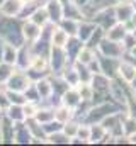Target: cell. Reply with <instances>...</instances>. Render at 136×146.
Returning <instances> with one entry per match:
<instances>
[{
  "label": "cell",
  "instance_id": "obj_16",
  "mask_svg": "<svg viewBox=\"0 0 136 146\" xmlns=\"http://www.w3.org/2000/svg\"><path fill=\"white\" fill-rule=\"evenodd\" d=\"M15 66L14 65H9L5 61H0V85H5L7 80L10 78V75L14 73Z\"/></svg>",
  "mask_w": 136,
  "mask_h": 146
},
{
  "label": "cell",
  "instance_id": "obj_25",
  "mask_svg": "<svg viewBox=\"0 0 136 146\" xmlns=\"http://www.w3.org/2000/svg\"><path fill=\"white\" fill-rule=\"evenodd\" d=\"M129 141H131V143H136V133H135V134H131V136H129Z\"/></svg>",
  "mask_w": 136,
  "mask_h": 146
},
{
  "label": "cell",
  "instance_id": "obj_8",
  "mask_svg": "<svg viewBox=\"0 0 136 146\" xmlns=\"http://www.w3.org/2000/svg\"><path fill=\"white\" fill-rule=\"evenodd\" d=\"M29 21H33L34 24H37L39 27H44L49 22V15H48L46 7H36L33 10V14L29 15Z\"/></svg>",
  "mask_w": 136,
  "mask_h": 146
},
{
  "label": "cell",
  "instance_id": "obj_17",
  "mask_svg": "<svg viewBox=\"0 0 136 146\" xmlns=\"http://www.w3.org/2000/svg\"><path fill=\"white\" fill-rule=\"evenodd\" d=\"M60 26H61L63 31L68 33V36H75V34L78 33V24H77L73 19H70V17L61 19V21H60Z\"/></svg>",
  "mask_w": 136,
  "mask_h": 146
},
{
  "label": "cell",
  "instance_id": "obj_18",
  "mask_svg": "<svg viewBox=\"0 0 136 146\" xmlns=\"http://www.w3.org/2000/svg\"><path fill=\"white\" fill-rule=\"evenodd\" d=\"M70 117H71V109L67 107V106H63V107L55 110V119L60 121L61 124H65L67 121H70Z\"/></svg>",
  "mask_w": 136,
  "mask_h": 146
},
{
  "label": "cell",
  "instance_id": "obj_27",
  "mask_svg": "<svg viewBox=\"0 0 136 146\" xmlns=\"http://www.w3.org/2000/svg\"><path fill=\"white\" fill-rule=\"evenodd\" d=\"M24 3H29V2H36V0H22Z\"/></svg>",
  "mask_w": 136,
  "mask_h": 146
},
{
  "label": "cell",
  "instance_id": "obj_15",
  "mask_svg": "<svg viewBox=\"0 0 136 146\" xmlns=\"http://www.w3.org/2000/svg\"><path fill=\"white\" fill-rule=\"evenodd\" d=\"M34 119H36L37 122H41V124L49 122V121L55 119V110H51V109H37L36 110V114H34Z\"/></svg>",
  "mask_w": 136,
  "mask_h": 146
},
{
  "label": "cell",
  "instance_id": "obj_2",
  "mask_svg": "<svg viewBox=\"0 0 136 146\" xmlns=\"http://www.w3.org/2000/svg\"><path fill=\"white\" fill-rule=\"evenodd\" d=\"M24 2L22 0H3L0 3V15L3 17H19L21 10H22Z\"/></svg>",
  "mask_w": 136,
  "mask_h": 146
},
{
  "label": "cell",
  "instance_id": "obj_9",
  "mask_svg": "<svg viewBox=\"0 0 136 146\" xmlns=\"http://www.w3.org/2000/svg\"><path fill=\"white\" fill-rule=\"evenodd\" d=\"M68 41H70V36H68L67 31H63V29H56V31L51 33V44H53V48H63V46L68 44Z\"/></svg>",
  "mask_w": 136,
  "mask_h": 146
},
{
  "label": "cell",
  "instance_id": "obj_6",
  "mask_svg": "<svg viewBox=\"0 0 136 146\" xmlns=\"http://www.w3.org/2000/svg\"><path fill=\"white\" fill-rule=\"evenodd\" d=\"M3 115H7L12 122H24L26 121V114H24V107L22 106H17V104H10L9 109L3 112Z\"/></svg>",
  "mask_w": 136,
  "mask_h": 146
},
{
  "label": "cell",
  "instance_id": "obj_12",
  "mask_svg": "<svg viewBox=\"0 0 136 146\" xmlns=\"http://www.w3.org/2000/svg\"><path fill=\"white\" fill-rule=\"evenodd\" d=\"M117 70H119V75L123 76V80L128 83H131L136 78V66H133L131 63H121Z\"/></svg>",
  "mask_w": 136,
  "mask_h": 146
},
{
  "label": "cell",
  "instance_id": "obj_11",
  "mask_svg": "<svg viewBox=\"0 0 136 146\" xmlns=\"http://www.w3.org/2000/svg\"><path fill=\"white\" fill-rule=\"evenodd\" d=\"M80 100H82L80 94H78L77 90H73V88L68 87V90L65 92V95H63V106H67V107H70V109H73V107H77V106L80 104Z\"/></svg>",
  "mask_w": 136,
  "mask_h": 146
},
{
  "label": "cell",
  "instance_id": "obj_29",
  "mask_svg": "<svg viewBox=\"0 0 136 146\" xmlns=\"http://www.w3.org/2000/svg\"><path fill=\"white\" fill-rule=\"evenodd\" d=\"M0 115H2V110H0Z\"/></svg>",
  "mask_w": 136,
  "mask_h": 146
},
{
  "label": "cell",
  "instance_id": "obj_26",
  "mask_svg": "<svg viewBox=\"0 0 136 146\" xmlns=\"http://www.w3.org/2000/svg\"><path fill=\"white\" fill-rule=\"evenodd\" d=\"M131 54L136 58V46H135V48H131Z\"/></svg>",
  "mask_w": 136,
  "mask_h": 146
},
{
  "label": "cell",
  "instance_id": "obj_14",
  "mask_svg": "<svg viewBox=\"0 0 136 146\" xmlns=\"http://www.w3.org/2000/svg\"><path fill=\"white\" fill-rule=\"evenodd\" d=\"M34 85H36L37 94H39V97H41V99H48V97H51V94H53V85H51L48 80L41 78V80H37Z\"/></svg>",
  "mask_w": 136,
  "mask_h": 146
},
{
  "label": "cell",
  "instance_id": "obj_5",
  "mask_svg": "<svg viewBox=\"0 0 136 146\" xmlns=\"http://www.w3.org/2000/svg\"><path fill=\"white\" fill-rule=\"evenodd\" d=\"M116 19L119 21V22H128L133 15H135V12H136V9H135V5L133 3H128V2H124V3H119L116 9Z\"/></svg>",
  "mask_w": 136,
  "mask_h": 146
},
{
  "label": "cell",
  "instance_id": "obj_10",
  "mask_svg": "<svg viewBox=\"0 0 136 146\" xmlns=\"http://www.w3.org/2000/svg\"><path fill=\"white\" fill-rule=\"evenodd\" d=\"M128 33H126V26L123 24V22H119V24H116V26H112L109 31H107V39H111V41H123L124 36H126Z\"/></svg>",
  "mask_w": 136,
  "mask_h": 146
},
{
  "label": "cell",
  "instance_id": "obj_3",
  "mask_svg": "<svg viewBox=\"0 0 136 146\" xmlns=\"http://www.w3.org/2000/svg\"><path fill=\"white\" fill-rule=\"evenodd\" d=\"M21 31H22L24 41H27V42H34V41H37L39 36H41V27L37 24H34L33 21H29V19L21 26Z\"/></svg>",
  "mask_w": 136,
  "mask_h": 146
},
{
  "label": "cell",
  "instance_id": "obj_21",
  "mask_svg": "<svg viewBox=\"0 0 136 146\" xmlns=\"http://www.w3.org/2000/svg\"><path fill=\"white\" fill-rule=\"evenodd\" d=\"M123 133L128 134V136H131V134L136 133V119L135 117L126 119V122H124V126H123Z\"/></svg>",
  "mask_w": 136,
  "mask_h": 146
},
{
  "label": "cell",
  "instance_id": "obj_19",
  "mask_svg": "<svg viewBox=\"0 0 136 146\" xmlns=\"http://www.w3.org/2000/svg\"><path fill=\"white\" fill-rule=\"evenodd\" d=\"M95 31V27L94 26H89V24H82V26H78V39L83 42V41H87L89 36H92V33Z\"/></svg>",
  "mask_w": 136,
  "mask_h": 146
},
{
  "label": "cell",
  "instance_id": "obj_1",
  "mask_svg": "<svg viewBox=\"0 0 136 146\" xmlns=\"http://www.w3.org/2000/svg\"><path fill=\"white\" fill-rule=\"evenodd\" d=\"M33 82L29 80L27 73L26 72H21V70H14V73L10 75V78L7 80V83L3 85L7 90H15V92H24Z\"/></svg>",
  "mask_w": 136,
  "mask_h": 146
},
{
  "label": "cell",
  "instance_id": "obj_23",
  "mask_svg": "<svg viewBox=\"0 0 136 146\" xmlns=\"http://www.w3.org/2000/svg\"><path fill=\"white\" fill-rule=\"evenodd\" d=\"M77 136L83 141H90V127L87 126H78V131H77Z\"/></svg>",
  "mask_w": 136,
  "mask_h": 146
},
{
  "label": "cell",
  "instance_id": "obj_24",
  "mask_svg": "<svg viewBox=\"0 0 136 146\" xmlns=\"http://www.w3.org/2000/svg\"><path fill=\"white\" fill-rule=\"evenodd\" d=\"M3 48H5V41L0 36V61H2V54H3Z\"/></svg>",
  "mask_w": 136,
  "mask_h": 146
},
{
  "label": "cell",
  "instance_id": "obj_4",
  "mask_svg": "<svg viewBox=\"0 0 136 146\" xmlns=\"http://www.w3.org/2000/svg\"><path fill=\"white\" fill-rule=\"evenodd\" d=\"M101 44V51L104 53V56L105 58H117V56H121L123 54V51H124V46L121 48L119 44H117V41H102L99 42Z\"/></svg>",
  "mask_w": 136,
  "mask_h": 146
},
{
  "label": "cell",
  "instance_id": "obj_28",
  "mask_svg": "<svg viewBox=\"0 0 136 146\" xmlns=\"http://www.w3.org/2000/svg\"><path fill=\"white\" fill-rule=\"evenodd\" d=\"M0 141H2V134H0Z\"/></svg>",
  "mask_w": 136,
  "mask_h": 146
},
{
  "label": "cell",
  "instance_id": "obj_7",
  "mask_svg": "<svg viewBox=\"0 0 136 146\" xmlns=\"http://www.w3.org/2000/svg\"><path fill=\"white\" fill-rule=\"evenodd\" d=\"M46 10H48V15H49V21H56L60 22L61 17H63V5L58 2V0H49L48 5H46Z\"/></svg>",
  "mask_w": 136,
  "mask_h": 146
},
{
  "label": "cell",
  "instance_id": "obj_22",
  "mask_svg": "<svg viewBox=\"0 0 136 146\" xmlns=\"http://www.w3.org/2000/svg\"><path fill=\"white\" fill-rule=\"evenodd\" d=\"M77 131H78V124H75V122H68V121L63 124V129H61V133H65L68 138L77 136Z\"/></svg>",
  "mask_w": 136,
  "mask_h": 146
},
{
  "label": "cell",
  "instance_id": "obj_13",
  "mask_svg": "<svg viewBox=\"0 0 136 146\" xmlns=\"http://www.w3.org/2000/svg\"><path fill=\"white\" fill-rule=\"evenodd\" d=\"M15 60H17V48L10 42H5V48H3V54H2V61L9 63V65H15Z\"/></svg>",
  "mask_w": 136,
  "mask_h": 146
},
{
  "label": "cell",
  "instance_id": "obj_20",
  "mask_svg": "<svg viewBox=\"0 0 136 146\" xmlns=\"http://www.w3.org/2000/svg\"><path fill=\"white\" fill-rule=\"evenodd\" d=\"M92 60H94V53H92V49H89V48H82V49L78 51V63H82V65H89Z\"/></svg>",
  "mask_w": 136,
  "mask_h": 146
}]
</instances>
